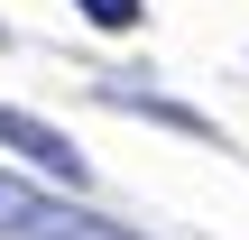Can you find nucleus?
Returning a JSON list of instances; mask_svg holds the SVG:
<instances>
[{
    "label": "nucleus",
    "mask_w": 249,
    "mask_h": 240,
    "mask_svg": "<svg viewBox=\"0 0 249 240\" xmlns=\"http://www.w3.org/2000/svg\"><path fill=\"white\" fill-rule=\"evenodd\" d=\"M37 203H46L37 185H18V176H0V240H28V231H37Z\"/></svg>",
    "instance_id": "3"
},
{
    "label": "nucleus",
    "mask_w": 249,
    "mask_h": 240,
    "mask_svg": "<svg viewBox=\"0 0 249 240\" xmlns=\"http://www.w3.org/2000/svg\"><path fill=\"white\" fill-rule=\"evenodd\" d=\"M28 240H139V231H120V222H102V213H83V203H37V231Z\"/></svg>",
    "instance_id": "2"
},
{
    "label": "nucleus",
    "mask_w": 249,
    "mask_h": 240,
    "mask_svg": "<svg viewBox=\"0 0 249 240\" xmlns=\"http://www.w3.org/2000/svg\"><path fill=\"white\" fill-rule=\"evenodd\" d=\"M74 9H83V18H92V28H120V37H129V28H139V0H74Z\"/></svg>",
    "instance_id": "4"
},
{
    "label": "nucleus",
    "mask_w": 249,
    "mask_h": 240,
    "mask_svg": "<svg viewBox=\"0 0 249 240\" xmlns=\"http://www.w3.org/2000/svg\"><path fill=\"white\" fill-rule=\"evenodd\" d=\"M0 148H9V157H28V166H46V176H55L65 194H83V185H92L83 148H74V139H65L55 120H37V111H9V102H0Z\"/></svg>",
    "instance_id": "1"
}]
</instances>
